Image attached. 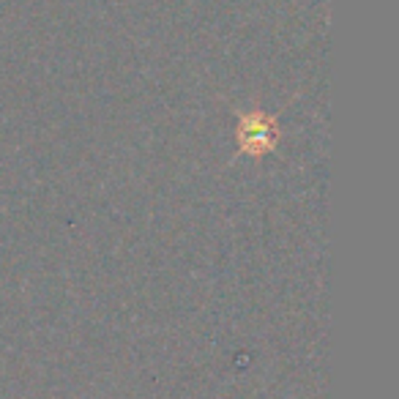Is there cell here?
Returning a JSON list of instances; mask_svg holds the SVG:
<instances>
[{
  "label": "cell",
  "instance_id": "cell-1",
  "mask_svg": "<svg viewBox=\"0 0 399 399\" xmlns=\"http://www.w3.org/2000/svg\"><path fill=\"white\" fill-rule=\"evenodd\" d=\"M260 145V148H265L268 143H271V134H268V121H246V140H243V145L246 148H252V145Z\"/></svg>",
  "mask_w": 399,
  "mask_h": 399
}]
</instances>
